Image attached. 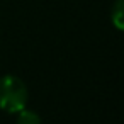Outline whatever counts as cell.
Segmentation results:
<instances>
[{
  "label": "cell",
  "mask_w": 124,
  "mask_h": 124,
  "mask_svg": "<svg viewBox=\"0 0 124 124\" xmlns=\"http://www.w3.org/2000/svg\"><path fill=\"white\" fill-rule=\"evenodd\" d=\"M27 104V88L24 82L14 75H5L0 78V109L16 114L22 110Z\"/></svg>",
  "instance_id": "cell-1"
},
{
  "label": "cell",
  "mask_w": 124,
  "mask_h": 124,
  "mask_svg": "<svg viewBox=\"0 0 124 124\" xmlns=\"http://www.w3.org/2000/svg\"><path fill=\"white\" fill-rule=\"evenodd\" d=\"M17 124H41V117H39L34 110H27V109L24 107L22 110H19Z\"/></svg>",
  "instance_id": "cell-3"
},
{
  "label": "cell",
  "mask_w": 124,
  "mask_h": 124,
  "mask_svg": "<svg viewBox=\"0 0 124 124\" xmlns=\"http://www.w3.org/2000/svg\"><path fill=\"white\" fill-rule=\"evenodd\" d=\"M110 17H112L114 26L121 31L124 27V5H122V0H117L114 4V7L110 10Z\"/></svg>",
  "instance_id": "cell-2"
}]
</instances>
